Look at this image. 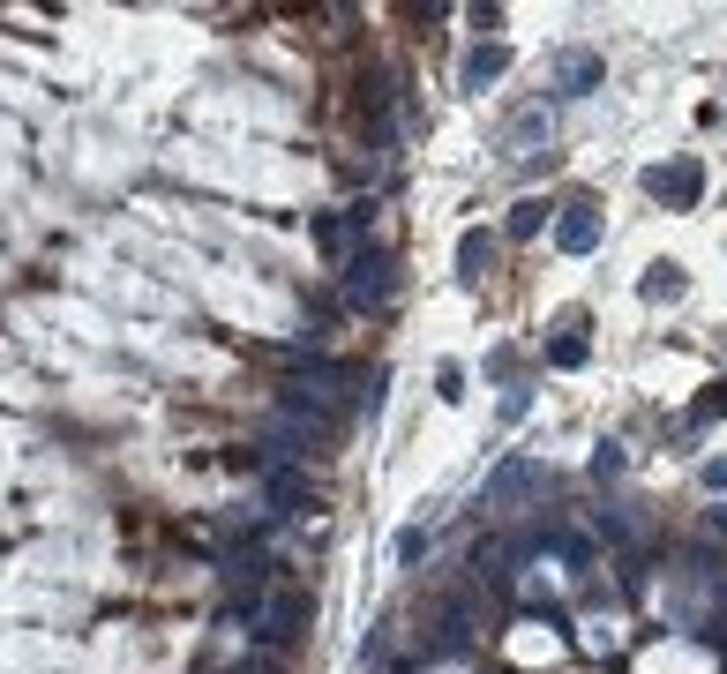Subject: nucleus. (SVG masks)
<instances>
[{
  "label": "nucleus",
  "instance_id": "obj_1",
  "mask_svg": "<svg viewBox=\"0 0 727 674\" xmlns=\"http://www.w3.org/2000/svg\"><path fill=\"white\" fill-rule=\"evenodd\" d=\"M390 285H398V262H390L383 248H360L345 262V300H353V307H383Z\"/></svg>",
  "mask_w": 727,
  "mask_h": 674
},
{
  "label": "nucleus",
  "instance_id": "obj_2",
  "mask_svg": "<svg viewBox=\"0 0 727 674\" xmlns=\"http://www.w3.org/2000/svg\"><path fill=\"white\" fill-rule=\"evenodd\" d=\"M600 83H607V60H600V53H578V45L556 53V68H548V90H556V98H593Z\"/></svg>",
  "mask_w": 727,
  "mask_h": 674
},
{
  "label": "nucleus",
  "instance_id": "obj_3",
  "mask_svg": "<svg viewBox=\"0 0 727 674\" xmlns=\"http://www.w3.org/2000/svg\"><path fill=\"white\" fill-rule=\"evenodd\" d=\"M307 630V592H286V599H270L256 622V644L262 652H278V644H293V637Z\"/></svg>",
  "mask_w": 727,
  "mask_h": 674
},
{
  "label": "nucleus",
  "instance_id": "obj_4",
  "mask_svg": "<svg viewBox=\"0 0 727 674\" xmlns=\"http://www.w3.org/2000/svg\"><path fill=\"white\" fill-rule=\"evenodd\" d=\"M548 135H556V113L548 105H525L503 121V158H533V150H548Z\"/></svg>",
  "mask_w": 727,
  "mask_h": 674
},
{
  "label": "nucleus",
  "instance_id": "obj_5",
  "mask_svg": "<svg viewBox=\"0 0 727 674\" xmlns=\"http://www.w3.org/2000/svg\"><path fill=\"white\" fill-rule=\"evenodd\" d=\"M225 592H233V615H248V622H262V607H270V599H262V562H256V554L225 570Z\"/></svg>",
  "mask_w": 727,
  "mask_h": 674
},
{
  "label": "nucleus",
  "instance_id": "obj_6",
  "mask_svg": "<svg viewBox=\"0 0 727 674\" xmlns=\"http://www.w3.org/2000/svg\"><path fill=\"white\" fill-rule=\"evenodd\" d=\"M556 248H562V255H593V248H600V211L570 203V211L556 217Z\"/></svg>",
  "mask_w": 727,
  "mask_h": 674
},
{
  "label": "nucleus",
  "instance_id": "obj_7",
  "mask_svg": "<svg viewBox=\"0 0 727 674\" xmlns=\"http://www.w3.org/2000/svg\"><path fill=\"white\" fill-rule=\"evenodd\" d=\"M503 68H511V53H503V45H472V53H466V90H488Z\"/></svg>",
  "mask_w": 727,
  "mask_h": 674
},
{
  "label": "nucleus",
  "instance_id": "obj_8",
  "mask_svg": "<svg viewBox=\"0 0 727 674\" xmlns=\"http://www.w3.org/2000/svg\"><path fill=\"white\" fill-rule=\"evenodd\" d=\"M488 262H495V240H488L480 225L458 233V270H466V278H488Z\"/></svg>",
  "mask_w": 727,
  "mask_h": 674
},
{
  "label": "nucleus",
  "instance_id": "obj_9",
  "mask_svg": "<svg viewBox=\"0 0 727 674\" xmlns=\"http://www.w3.org/2000/svg\"><path fill=\"white\" fill-rule=\"evenodd\" d=\"M697 188H705V180H697V166H660L652 172V195H675V203H697Z\"/></svg>",
  "mask_w": 727,
  "mask_h": 674
},
{
  "label": "nucleus",
  "instance_id": "obj_10",
  "mask_svg": "<svg viewBox=\"0 0 727 674\" xmlns=\"http://www.w3.org/2000/svg\"><path fill=\"white\" fill-rule=\"evenodd\" d=\"M548 233V195H525L511 211V240H540Z\"/></svg>",
  "mask_w": 727,
  "mask_h": 674
},
{
  "label": "nucleus",
  "instance_id": "obj_11",
  "mask_svg": "<svg viewBox=\"0 0 727 674\" xmlns=\"http://www.w3.org/2000/svg\"><path fill=\"white\" fill-rule=\"evenodd\" d=\"M533 487V464H503L495 480H488V503H511V495H525Z\"/></svg>",
  "mask_w": 727,
  "mask_h": 674
},
{
  "label": "nucleus",
  "instance_id": "obj_12",
  "mask_svg": "<svg viewBox=\"0 0 727 674\" xmlns=\"http://www.w3.org/2000/svg\"><path fill=\"white\" fill-rule=\"evenodd\" d=\"M645 300H683V270H652L645 278Z\"/></svg>",
  "mask_w": 727,
  "mask_h": 674
},
{
  "label": "nucleus",
  "instance_id": "obj_13",
  "mask_svg": "<svg viewBox=\"0 0 727 674\" xmlns=\"http://www.w3.org/2000/svg\"><path fill=\"white\" fill-rule=\"evenodd\" d=\"M548 360H556V368H578V360H585V337H578V330H562L556 345H548Z\"/></svg>",
  "mask_w": 727,
  "mask_h": 674
},
{
  "label": "nucleus",
  "instance_id": "obj_14",
  "mask_svg": "<svg viewBox=\"0 0 727 674\" xmlns=\"http://www.w3.org/2000/svg\"><path fill=\"white\" fill-rule=\"evenodd\" d=\"M270 503H278V509L300 503V472H270Z\"/></svg>",
  "mask_w": 727,
  "mask_h": 674
},
{
  "label": "nucleus",
  "instance_id": "obj_15",
  "mask_svg": "<svg viewBox=\"0 0 727 674\" xmlns=\"http://www.w3.org/2000/svg\"><path fill=\"white\" fill-rule=\"evenodd\" d=\"M421 554H428V532H421V525H405V532H398V562H421Z\"/></svg>",
  "mask_w": 727,
  "mask_h": 674
},
{
  "label": "nucleus",
  "instance_id": "obj_16",
  "mask_svg": "<svg viewBox=\"0 0 727 674\" xmlns=\"http://www.w3.org/2000/svg\"><path fill=\"white\" fill-rule=\"evenodd\" d=\"M713 532H727V503H720V509H713Z\"/></svg>",
  "mask_w": 727,
  "mask_h": 674
}]
</instances>
